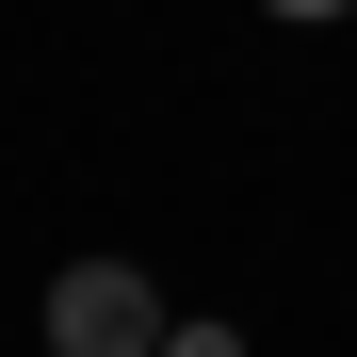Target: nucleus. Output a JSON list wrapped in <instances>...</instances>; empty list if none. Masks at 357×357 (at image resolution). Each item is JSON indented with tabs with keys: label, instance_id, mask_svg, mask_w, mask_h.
I'll return each instance as SVG.
<instances>
[{
	"label": "nucleus",
	"instance_id": "1",
	"mask_svg": "<svg viewBox=\"0 0 357 357\" xmlns=\"http://www.w3.org/2000/svg\"><path fill=\"white\" fill-rule=\"evenodd\" d=\"M162 292L130 276V260H66L49 276V357H162Z\"/></svg>",
	"mask_w": 357,
	"mask_h": 357
},
{
	"label": "nucleus",
	"instance_id": "2",
	"mask_svg": "<svg viewBox=\"0 0 357 357\" xmlns=\"http://www.w3.org/2000/svg\"><path fill=\"white\" fill-rule=\"evenodd\" d=\"M162 357H244V325H162Z\"/></svg>",
	"mask_w": 357,
	"mask_h": 357
},
{
	"label": "nucleus",
	"instance_id": "3",
	"mask_svg": "<svg viewBox=\"0 0 357 357\" xmlns=\"http://www.w3.org/2000/svg\"><path fill=\"white\" fill-rule=\"evenodd\" d=\"M260 17H357V0H260Z\"/></svg>",
	"mask_w": 357,
	"mask_h": 357
}]
</instances>
